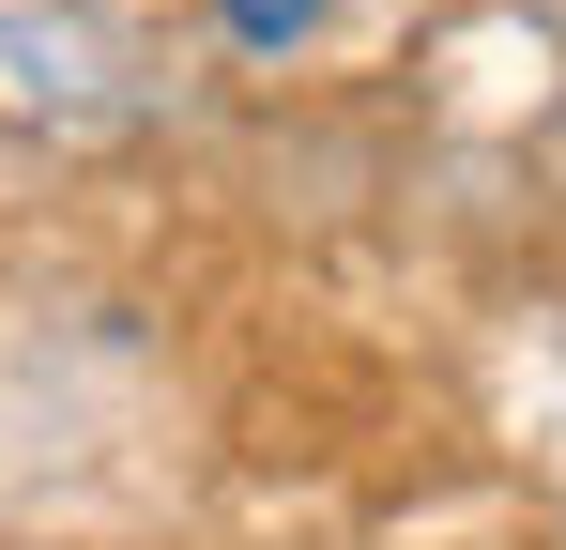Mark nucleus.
Instances as JSON below:
<instances>
[{
	"label": "nucleus",
	"instance_id": "nucleus-1",
	"mask_svg": "<svg viewBox=\"0 0 566 550\" xmlns=\"http://www.w3.org/2000/svg\"><path fill=\"white\" fill-rule=\"evenodd\" d=\"M214 15H230V46H245V62H291V46L322 31V0H214Z\"/></svg>",
	"mask_w": 566,
	"mask_h": 550
}]
</instances>
